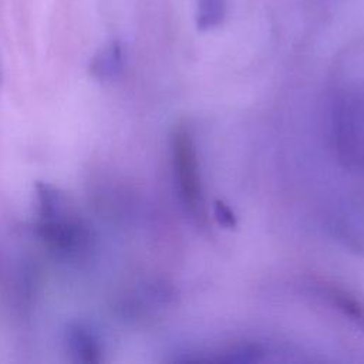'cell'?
I'll return each instance as SVG.
<instances>
[{"label":"cell","mask_w":364,"mask_h":364,"mask_svg":"<svg viewBox=\"0 0 364 364\" xmlns=\"http://www.w3.org/2000/svg\"><path fill=\"white\" fill-rule=\"evenodd\" d=\"M225 10H226L225 0H198V7H196L198 26L202 28H206L218 24L223 18Z\"/></svg>","instance_id":"5"},{"label":"cell","mask_w":364,"mask_h":364,"mask_svg":"<svg viewBox=\"0 0 364 364\" xmlns=\"http://www.w3.org/2000/svg\"><path fill=\"white\" fill-rule=\"evenodd\" d=\"M3 85V68H1V61H0V90Z\"/></svg>","instance_id":"6"},{"label":"cell","mask_w":364,"mask_h":364,"mask_svg":"<svg viewBox=\"0 0 364 364\" xmlns=\"http://www.w3.org/2000/svg\"><path fill=\"white\" fill-rule=\"evenodd\" d=\"M175 169L181 195L185 203L191 208H196L199 200L196 159L192 138L185 129L178 131L175 136Z\"/></svg>","instance_id":"2"},{"label":"cell","mask_w":364,"mask_h":364,"mask_svg":"<svg viewBox=\"0 0 364 364\" xmlns=\"http://www.w3.org/2000/svg\"><path fill=\"white\" fill-rule=\"evenodd\" d=\"M122 68L121 44L112 41L95 53L90 61V75L98 81H109L115 78Z\"/></svg>","instance_id":"4"},{"label":"cell","mask_w":364,"mask_h":364,"mask_svg":"<svg viewBox=\"0 0 364 364\" xmlns=\"http://www.w3.org/2000/svg\"><path fill=\"white\" fill-rule=\"evenodd\" d=\"M37 220L34 230L51 250L74 255L90 243V232L75 215L64 192L47 182L34 186Z\"/></svg>","instance_id":"1"},{"label":"cell","mask_w":364,"mask_h":364,"mask_svg":"<svg viewBox=\"0 0 364 364\" xmlns=\"http://www.w3.org/2000/svg\"><path fill=\"white\" fill-rule=\"evenodd\" d=\"M65 348L71 358L82 364H97L102 360V348L92 328L84 323H71L64 333Z\"/></svg>","instance_id":"3"}]
</instances>
